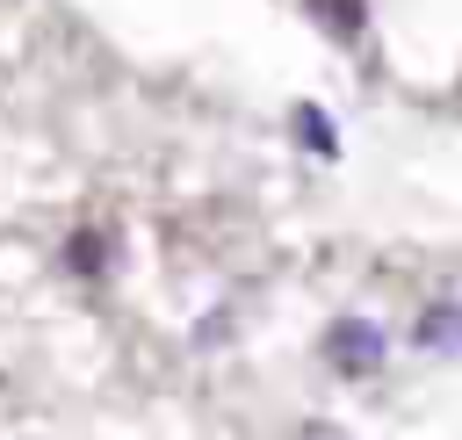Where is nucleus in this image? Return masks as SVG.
<instances>
[{
	"label": "nucleus",
	"instance_id": "1",
	"mask_svg": "<svg viewBox=\"0 0 462 440\" xmlns=\"http://www.w3.org/2000/svg\"><path fill=\"white\" fill-rule=\"evenodd\" d=\"M332 353H339V368H368V361H383V332L361 325V317H339L332 325Z\"/></svg>",
	"mask_w": 462,
	"mask_h": 440
},
{
	"label": "nucleus",
	"instance_id": "2",
	"mask_svg": "<svg viewBox=\"0 0 462 440\" xmlns=\"http://www.w3.org/2000/svg\"><path fill=\"white\" fill-rule=\"evenodd\" d=\"M419 346H440V353H455V346H462V310H440V317H426V325H419Z\"/></svg>",
	"mask_w": 462,
	"mask_h": 440
},
{
	"label": "nucleus",
	"instance_id": "3",
	"mask_svg": "<svg viewBox=\"0 0 462 440\" xmlns=\"http://www.w3.org/2000/svg\"><path fill=\"white\" fill-rule=\"evenodd\" d=\"M296 130H303V144H318V151H332V123H325L318 108H296Z\"/></svg>",
	"mask_w": 462,
	"mask_h": 440
},
{
	"label": "nucleus",
	"instance_id": "4",
	"mask_svg": "<svg viewBox=\"0 0 462 440\" xmlns=\"http://www.w3.org/2000/svg\"><path fill=\"white\" fill-rule=\"evenodd\" d=\"M318 7L332 14V29H339V36H354V29H361V0H318Z\"/></svg>",
	"mask_w": 462,
	"mask_h": 440
}]
</instances>
